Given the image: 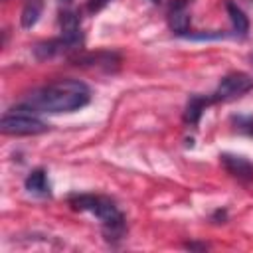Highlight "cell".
Masks as SVG:
<instances>
[{"instance_id": "7", "label": "cell", "mask_w": 253, "mask_h": 253, "mask_svg": "<svg viewBox=\"0 0 253 253\" xmlns=\"http://www.w3.org/2000/svg\"><path fill=\"white\" fill-rule=\"evenodd\" d=\"M168 22H170L172 32L182 34V36L188 32V28H190V16L186 12V0H178V2L172 4L170 14H168Z\"/></svg>"}, {"instance_id": "5", "label": "cell", "mask_w": 253, "mask_h": 253, "mask_svg": "<svg viewBox=\"0 0 253 253\" xmlns=\"http://www.w3.org/2000/svg\"><path fill=\"white\" fill-rule=\"evenodd\" d=\"M219 158H221L223 168L233 178H237L239 182H251L253 180V164L247 158L235 156V154H221Z\"/></svg>"}, {"instance_id": "8", "label": "cell", "mask_w": 253, "mask_h": 253, "mask_svg": "<svg viewBox=\"0 0 253 253\" xmlns=\"http://www.w3.org/2000/svg\"><path fill=\"white\" fill-rule=\"evenodd\" d=\"M26 190L34 196H40V198H45L49 196V182H47V174L43 168H36L28 174L26 182H24Z\"/></svg>"}, {"instance_id": "10", "label": "cell", "mask_w": 253, "mask_h": 253, "mask_svg": "<svg viewBox=\"0 0 253 253\" xmlns=\"http://www.w3.org/2000/svg\"><path fill=\"white\" fill-rule=\"evenodd\" d=\"M225 8H227L229 20H231V24H233V32H235L237 36H245V34L249 32V20H247L245 12H243L235 2H231V0L225 2Z\"/></svg>"}, {"instance_id": "9", "label": "cell", "mask_w": 253, "mask_h": 253, "mask_svg": "<svg viewBox=\"0 0 253 253\" xmlns=\"http://www.w3.org/2000/svg\"><path fill=\"white\" fill-rule=\"evenodd\" d=\"M210 103H213L211 97H200V95L190 97V101H188V105H186V111H184V121L190 123V125H198L202 113L206 111V107H208Z\"/></svg>"}, {"instance_id": "14", "label": "cell", "mask_w": 253, "mask_h": 253, "mask_svg": "<svg viewBox=\"0 0 253 253\" xmlns=\"http://www.w3.org/2000/svg\"><path fill=\"white\" fill-rule=\"evenodd\" d=\"M111 0H89V4H87V10L89 12H99L103 6H107Z\"/></svg>"}, {"instance_id": "15", "label": "cell", "mask_w": 253, "mask_h": 253, "mask_svg": "<svg viewBox=\"0 0 253 253\" xmlns=\"http://www.w3.org/2000/svg\"><path fill=\"white\" fill-rule=\"evenodd\" d=\"M59 2H61V4H69L71 0H59Z\"/></svg>"}, {"instance_id": "11", "label": "cell", "mask_w": 253, "mask_h": 253, "mask_svg": "<svg viewBox=\"0 0 253 253\" xmlns=\"http://www.w3.org/2000/svg\"><path fill=\"white\" fill-rule=\"evenodd\" d=\"M77 61V65H97V67H105L107 71L115 65H119V57L115 55V53H103V51H99V53H89V55H83V57H77L75 59Z\"/></svg>"}, {"instance_id": "2", "label": "cell", "mask_w": 253, "mask_h": 253, "mask_svg": "<svg viewBox=\"0 0 253 253\" xmlns=\"http://www.w3.org/2000/svg\"><path fill=\"white\" fill-rule=\"evenodd\" d=\"M69 204L75 210L91 211L95 217H99L103 223V233L109 241H117L125 235V217L119 211V208L113 204V200H109L105 196L81 194V196H73L69 200Z\"/></svg>"}, {"instance_id": "3", "label": "cell", "mask_w": 253, "mask_h": 253, "mask_svg": "<svg viewBox=\"0 0 253 253\" xmlns=\"http://www.w3.org/2000/svg\"><path fill=\"white\" fill-rule=\"evenodd\" d=\"M0 130L4 134H12V136H30V134H42L47 130V125L43 121H40L32 111L24 109V107H16L10 109L2 115L0 119Z\"/></svg>"}, {"instance_id": "4", "label": "cell", "mask_w": 253, "mask_h": 253, "mask_svg": "<svg viewBox=\"0 0 253 253\" xmlns=\"http://www.w3.org/2000/svg\"><path fill=\"white\" fill-rule=\"evenodd\" d=\"M251 89H253V79L247 73H241V71L227 73L219 81L215 91L211 93V101L213 103H217V101H233V99L243 97Z\"/></svg>"}, {"instance_id": "17", "label": "cell", "mask_w": 253, "mask_h": 253, "mask_svg": "<svg viewBox=\"0 0 253 253\" xmlns=\"http://www.w3.org/2000/svg\"><path fill=\"white\" fill-rule=\"evenodd\" d=\"M152 2H160V0H152Z\"/></svg>"}, {"instance_id": "16", "label": "cell", "mask_w": 253, "mask_h": 253, "mask_svg": "<svg viewBox=\"0 0 253 253\" xmlns=\"http://www.w3.org/2000/svg\"><path fill=\"white\" fill-rule=\"evenodd\" d=\"M249 59H251V65H253V55H251V57H249Z\"/></svg>"}, {"instance_id": "13", "label": "cell", "mask_w": 253, "mask_h": 253, "mask_svg": "<svg viewBox=\"0 0 253 253\" xmlns=\"http://www.w3.org/2000/svg\"><path fill=\"white\" fill-rule=\"evenodd\" d=\"M231 123L235 125V128L239 132H245L249 136H253V117H245V115H237L231 119Z\"/></svg>"}, {"instance_id": "6", "label": "cell", "mask_w": 253, "mask_h": 253, "mask_svg": "<svg viewBox=\"0 0 253 253\" xmlns=\"http://www.w3.org/2000/svg\"><path fill=\"white\" fill-rule=\"evenodd\" d=\"M73 51V47L59 36L55 40H47V42H42L34 47V55L38 59H51L55 55H61V53H69Z\"/></svg>"}, {"instance_id": "1", "label": "cell", "mask_w": 253, "mask_h": 253, "mask_svg": "<svg viewBox=\"0 0 253 253\" xmlns=\"http://www.w3.org/2000/svg\"><path fill=\"white\" fill-rule=\"evenodd\" d=\"M91 101V89L77 79H57L32 91L20 107L36 113H73Z\"/></svg>"}, {"instance_id": "12", "label": "cell", "mask_w": 253, "mask_h": 253, "mask_svg": "<svg viewBox=\"0 0 253 253\" xmlns=\"http://www.w3.org/2000/svg\"><path fill=\"white\" fill-rule=\"evenodd\" d=\"M42 10H43V0H28L24 10H22V26L32 28L40 20Z\"/></svg>"}]
</instances>
